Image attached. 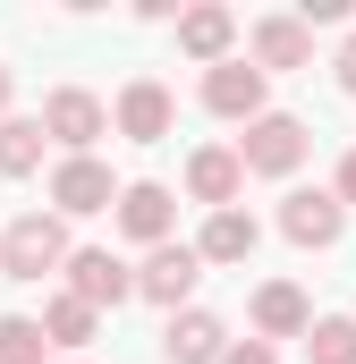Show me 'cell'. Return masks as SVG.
<instances>
[{
    "mask_svg": "<svg viewBox=\"0 0 356 364\" xmlns=\"http://www.w3.org/2000/svg\"><path fill=\"white\" fill-rule=\"evenodd\" d=\"M68 220L60 212H17L9 229H0V272L9 279H43V272H68Z\"/></svg>",
    "mask_w": 356,
    "mask_h": 364,
    "instance_id": "obj_1",
    "label": "cell"
},
{
    "mask_svg": "<svg viewBox=\"0 0 356 364\" xmlns=\"http://www.w3.org/2000/svg\"><path fill=\"white\" fill-rule=\"evenodd\" d=\"M305 153H314V136H305V119H288V110H263V119L238 136V161H246V178H288Z\"/></svg>",
    "mask_w": 356,
    "mask_h": 364,
    "instance_id": "obj_2",
    "label": "cell"
},
{
    "mask_svg": "<svg viewBox=\"0 0 356 364\" xmlns=\"http://www.w3.org/2000/svg\"><path fill=\"white\" fill-rule=\"evenodd\" d=\"M263 68H255V60H221V68H204V110H212V119H238V127H255V119H263L271 102H263Z\"/></svg>",
    "mask_w": 356,
    "mask_h": 364,
    "instance_id": "obj_3",
    "label": "cell"
},
{
    "mask_svg": "<svg viewBox=\"0 0 356 364\" xmlns=\"http://www.w3.org/2000/svg\"><path fill=\"white\" fill-rule=\"evenodd\" d=\"M127 186H110V170L93 161V153H77V161H60L51 170V212L60 220H85V212H110Z\"/></svg>",
    "mask_w": 356,
    "mask_h": 364,
    "instance_id": "obj_4",
    "label": "cell"
},
{
    "mask_svg": "<svg viewBox=\"0 0 356 364\" xmlns=\"http://www.w3.org/2000/svg\"><path fill=\"white\" fill-rule=\"evenodd\" d=\"M43 136H51V144H68V161H77L93 136H110V110H102L85 85H60L51 102H43Z\"/></svg>",
    "mask_w": 356,
    "mask_h": 364,
    "instance_id": "obj_5",
    "label": "cell"
},
{
    "mask_svg": "<svg viewBox=\"0 0 356 364\" xmlns=\"http://www.w3.org/2000/svg\"><path fill=\"white\" fill-rule=\"evenodd\" d=\"M68 296H85L93 314H102V305H127V296H136V272H127L110 246H77V255H68Z\"/></svg>",
    "mask_w": 356,
    "mask_h": 364,
    "instance_id": "obj_6",
    "label": "cell"
},
{
    "mask_svg": "<svg viewBox=\"0 0 356 364\" xmlns=\"http://www.w3.org/2000/svg\"><path fill=\"white\" fill-rule=\"evenodd\" d=\"M195 279H204V255H195V246H153V255H145V272H136V296H153V305L187 314Z\"/></svg>",
    "mask_w": 356,
    "mask_h": 364,
    "instance_id": "obj_7",
    "label": "cell"
},
{
    "mask_svg": "<svg viewBox=\"0 0 356 364\" xmlns=\"http://www.w3.org/2000/svg\"><path fill=\"white\" fill-rule=\"evenodd\" d=\"M280 229H288V246H340L348 203H340V195H323V186H297V195L280 203Z\"/></svg>",
    "mask_w": 356,
    "mask_h": 364,
    "instance_id": "obj_8",
    "label": "cell"
},
{
    "mask_svg": "<svg viewBox=\"0 0 356 364\" xmlns=\"http://www.w3.org/2000/svg\"><path fill=\"white\" fill-rule=\"evenodd\" d=\"M170 220H178V195L170 186H153V178H136L127 195H119V229L153 255V246H170Z\"/></svg>",
    "mask_w": 356,
    "mask_h": 364,
    "instance_id": "obj_9",
    "label": "cell"
},
{
    "mask_svg": "<svg viewBox=\"0 0 356 364\" xmlns=\"http://www.w3.org/2000/svg\"><path fill=\"white\" fill-rule=\"evenodd\" d=\"M110 119H119V136H127V144H162V136H170V119H178V102H170V85L136 77V85L119 93V110H110Z\"/></svg>",
    "mask_w": 356,
    "mask_h": 364,
    "instance_id": "obj_10",
    "label": "cell"
},
{
    "mask_svg": "<svg viewBox=\"0 0 356 364\" xmlns=\"http://www.w3.org/2000/svg\"><path fill=\"white\" fill-rule=\"evenodd\" d=\"M162 356H170V364H221V356H229V331H221V314H204V305L170 314V331H162Z\"/></svg>",
    "mask_w": 356,
    "mask_h": 364,
    "instance_id": "obj_11",
    "label": "cell"
},
{
    "mask_svg": "<svg viewBox=\"0 0 356 364\" xmlns=\"http://www.w3.org/2000/svg\"><path fill=\"white\" fill-rule=\"evenodd\" d=\"M238 186H246L238 144H204V153L187 161V195H195V203H212V212H229V203H238Z\"/></svg>",
    "mask_w": 356,
    "mask_h": 364,
    "instance_id": "obj_12",
    "label": "cell"
},
{
    "mask_svg": "<svg viewBox=\"0 0 356 364\" xmlns=\"http://www.w3.org/2000/svg\"><path fill=\"white\" fill-rule=\"evenodd\" d=\"M314 331V305L297 279H263L255 288V339H305Z\"/></svg>",
    "mask_w": 356,
    "mask_h": 364,
    "instance_id": "obj_13",
    "label": "cell"
},
{
    "mask_svg": "<svg viewBox=\"0 0 356 364\" xmlns=\"http://www.w3.org/2000/svg\"><path fill=\"white\" fill-rule=\"evenodd\" d=\"M229 43H238V17H229V9H212V0H204V9H178V51H187V60L221 68Z\"/></svg>",
    "mask_w": 356,
    "mask_h": 364,
    "instance_id": "obj_14",
    "label": "cell"
},
{
    "mask_svg": "<svg viewBox=\"0 0 356 364\" xmlns=\"http://www.w3.org/2000/svg\"><path fill=\"white\" fill-rule=\"evenodd\" d=\"M314 60V26L305 17H255V68H305Z\"/></svg>",
    "mask_w": 356,
    "mask_h": 364,
    "instance_id": "obj_15",
    "label": "cell"
},
{
    "mask_svg": "<svg viewBox=\"0 0 356 364\" xmlns=\"http://www.w3.org/2000/svg\"><path fill=\"white\" fill-rule=\"evenodd\" d=\"M255 237H263V229H255V212H238V203H229V212H212V220H204L195 255H204V263H246V255H255Z\"/></svg>",
    "mask_w": 356,
    "mask_h": 364,
    "instance_id": "obj_16",
    "label": "cell"
},
{
    "mask_svg": "<svg viewBox=\"0 0 356 364\" xmlns=\"http://www.w3.org/2000/svg\"><path fill=\"white\" fill-rule=\"evenodd\" d=\"M43 119H0V178H34L43 170Z\"/></svg>",
    "mask_w": 356,
    "mask_h": 364,
    "instance_id": "obj_17",
    "label": "cell"
},
{
    "mask_svg": "<svg viewBox=\"0 0 356 364\" xmlns=\"http://www.w3.org/2000/svg\"><path fill=\"white\" fill-rule=\"evenodd\" d=\"M93 322H102V314H93L85 296H51V305H43V339H51V348H93Z\"/></svg>",
    "mask_w": 356,
    "mask_h": 364,
    "instance_id": "obj_18",
    "label": "cell"
},
{
    "mask_svg": "<svg viewBox=\"0 0 356 364\" xmlns=\"http://www.w3.org/2000/svg\"><path fill=\"white\" fill-rule=\"evenodd\" d=\"M305 364H356V314H323L305 331Z\"/></svg>",
    "mask_w": 356,
    "mask_h": 364,
    "instance_id": "obj_19",
    "label": "cell"
},
{
    "mask_svg": "<svg viewBox=\"0 0 356 364\" xmlns=\"http://www.w3.org/2000/svg\"><path fill=\"white\" fill-rule=\"evenodd\" d=\"M51 356V339H43V322H26V314H9L0 322V364H43Z\"/></svg>",
    "mask_w": 356,
    "mask_h": 364,
    "instance_id": "obj_20",
    "label": "cell"
},
{
    "mask_svg": "<svg viewBox=\"0 0 356 364\" xmlns=\"http://www.w3.org/2000/svg\"><path fill=\"white\" fill-rule=\"evenodd\" d=\"M221 364H280V356H271V339H229V356H221Z\"/></svg>",
    "mask_w": 356,
    "mask_h": 364,
    "instance_id": "obj_21",
    "label": "cell"
},
{
    "mask_svg": "<svg viewBox=\"0 0 356 364\" xmlns=\"http://www.w3.org/2000/svg\"><path fill=\"white\" fill-rule=\"evenodd\" d=\"M297 17H305V26H348V0H305Z\"/></svg>",
    "mask_w": 356,
    "mask_h": 364,
    "instance_id": "obj_22",
    "label": "cell"
},
{
    "mask_svg": "<svg viewBox=\"0 0 356 364\" xmlns=\"http://www.w3.org/2000/svg\"><path fill=\"white\" fill-rule=\"evenodd\" d=\"M331 77H340V93H356V34L340 43V60H331Z\"/></svg>",
    "mask_w": 356,
    "mask_h": 364,
    "instance_id": "obj_23",
    "label": "cell"
},
{
    "mask_svg": "<svg viewBox=\"0 0 356 364\" xmlns=\"http://www.w3.org/2000/svg\"><path fill=\"white\" fill-rule=\"evenodd\" d=\"M340 203H356V144H348V161H340V186H331Z\"/></svg>",
    "mask_w": 356,
    "mask_h": 364,
    "instance_id": "obj_24",
    "label": "cell"
},
{
    "mask_svg": "<svg viewBox=\"0 0 356 364\" xmlns=\"http://www.w3.org/2000/svg\"><path fill=\"white\" fill-rule=\"evenodd\" d=\"M9 93H17V85H9V68H0V119H9Z\"/></svg>",
    "mask_w": 356,
    "mask_h": 364,
    "instance_id": "obj_25",
    "label": "cell"
},
{
    "mask_svg": "<svg viewBox=\"0 0 356 364\" xmlns=\"http://www.w3.org/2000/svg\"><path fill=\"white\" fill-rule=\"evenodd\" d=\"M68 364H85V356H68Z\"/></svg>",
    "mask_w": 356,
    "mask_h": 364,
    "instance_id": "obj_26",
    "label": "cell"
}]
</instances>
